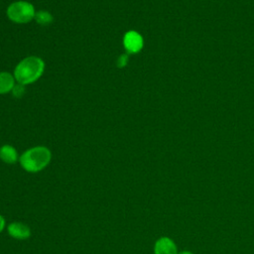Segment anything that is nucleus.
Listing matches in <instances>:
<instances>
[{
    "instance_id": "6e6552de",
    "label": "nucleus",
    "mask_w": 254,
    "mask_h": 254,
    "mask_svg": "<svg viewBox=\"0 0 254 254\" xmlns=\"http://www.w3.org/2000/svg\"><path fill=\"white\" fill-rule=\"evenodd\" d=\"M15 77L10 72H0V94H5L12 91L15 83Z\"/></svg>"
},
{
    "instance_id": "9b49d317",
    "label": "nucleus",
    "mask_w": 254,
    "mask_h": 254,
    "mask_svg": "<svg viewBox=\"0 0 254 254\" xmlns=\"http://www.w3.org/2000/svg\"><path fill=\"white\" fill-rule=\"evenodd\" d=\"M128 60H129V58H128V56L126 54L120 55L119 58L117 59V65H118V67H120V68L121 67H125L127 65V64H128Z\"/></svg>"
},
{
    "instance_id": "ddd939ff",
    "label": "nucleus",
    "mask_w": 254,
    "mask_h": 254,
    "mask_svg": "<svg viewBox=\"0 0 254 254\" xmlns=\"http://www.w3.org/2000/svg\"><path fill=\"white\" fill-rule=\"evenodd\" d=\"M178 254H192L190 251H187V250H185V251H182V252H180V253H178Z\"/></svg>"
},
{
    "instance_id": "39448f33",
    "label": "nucleus",
    "mask_w": 254,
    "mask_h": 254,
    "mask_svg": "<svg viewBox=\"0 0 254 254\" xmlns=\"http://www.w3.org/2000/svg\"><path fill=\"white\" fill-rule=\"evenodd\" d=\"M7 232L9 236L17 240H25L31 236L30 227L20 221H13L7 226Z\"/></svg>"
},
{
    "instance_id": "9d476101",
    "label": "nucleus",
    "mask_w": 254,
    "mask_h": 254,
    "mask_svg": "<svg viewBox=\"0 0 254 254\" xmlns=\"http://www.w3.org/2000/svg\"><path fill=\"white\" fill-rule=\"evenodd\" d=\"M12 93L15 97L21 98L25 93V85L22 83H16L12 89Z\"/></svg>"
},
{
    "instance_id": "f8f14e48",
    "label": "nucleus",
    "mask_w": 254,
    "mask_h": 254,
    "mask_svg": "<svg viewBox=\"0 0 254 254\" xmlns=\"http://www.w3.org/2000/svg\"><path fill=\"white\" fill-rule=\"evenodd\" d=\"M5 225H6V220H5L4 216L0 214V233H1V232L4 230V228H5Z\"/></svg>"
},
{
    "instance_id": "20e7f679",
    "label": "nucleus",
    "mask_w": 254,
    "mask_h": 254,
    "mask_svg": "<svg viewBox=\"0 0 254 254\" xmlns=\"http://www.w3.org/2000/svg\"><path fill=\"white\" fill-rule=\"evenodd\" d=\"M123 46L128 53L136 54L143 48V38L136 31H129L124 35Z\"/></svg>"
},
{
    "instance_id": "1a4fd4ad",
    "label": "nucleus",
    "mask_w": 254,
    "mask_h": 254,
    "mask_svg": "<svg viewBox=\"0 0 254 254\" xmlns=\"http://www.w3.org/2000/svg\"><path fill=\"white\" fill-rule=\"evenodd\" d=\"M36 22L42 26H47L53 22V16L48 11H38L36 12L35 18Z\"/></svg>"
},
{
    "instance_id": "0eeeda50",
    "label": "nucleus",
    "mask_w": 254,
    "mask_h": 254,
    "mask_svg": "<svg viewBox=\"0 0 254 254\" xmlns=\"http://www.w3.org/2000/svg\"><path fill=\"white\" fill-rule=\"evenodd\" d=\"M0 159L6 164H15L19 161V156L13 146L3 145L0 147Z\"/></svg>"
},
{
    "instance_id": "423d86ee",
    "label": "nucleus",
    "mask_w": 254,
    "mask_h": 254,
    "mask_svg": "<svg viewBox=\"0 0 254 254\" xmlns=\"http://www.w3.org/2000/svg\"><path fill=\"white\" fill-rule=\"evenodd\" d=\"M154 254H178L176 243L170 237H160L155 242Z\"/></svg>"
},
{
    "instance_id": "7ed1b4c3",
    "label": "nucleus",
    "mask_w": 254,
    "mask_h": 254,
    "mask_svg": "<svg viewBox=\"0 0 254 254\" xmlns=\"http://www.w3.org/2000/svg\"><path fill=\"white\" fill-rule=\"evenodd\" d=\"M36 11L34 6L27 1H16L7 8L8 18L15 23L25 24L35 18Z\"/></svg>"
},
{
    "instance_id": "f257e3e1",
    "label": "nucleus",
    "mask_w": 254,
    "mask_h": 254,
    "mask_svg": "<svg viewBox=\"0 0 254 254\" xmlns=\"http://www.w3.org/2000/svg\"><path fill=\"white\" fill-rule=\"evenodd\" d=\"M45 69L44 61L35 56L23 59L14 69V77L18 83L24 85L33 83L38 80Z\"/></svg>"
},
{
    "instance_id": "f03ea898",
    "label": "nucleus",
    "mask_w": 254,
    "mask_h": 254,
    "mask_svg": "<svg viewBox=\"0 0 254 254\" xmlns=\"http://www.w3.org/2000/svg\"><path fill=\"white\" fill-rule=\"evenodd\" d=\"M52 160V153L45 146H36L26 150L20 157L21 167L28 173H38L44 170Z\"/></svg>"
}]
</instances>
